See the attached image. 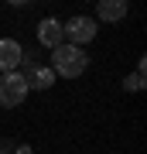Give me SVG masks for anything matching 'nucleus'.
<instances>
[{
  "label": "nucleus",
  "mask_w": 147,
  "mask_h": 154,
  "mask_svg": "<svg viewBox=\"0 0 147 154\" xmlns=\"http://www.w3.org/2000/svg\"><path fill=\"white\" fill-rule=\"evenodd\" d=\"M89 69V55L75 45H58L51 55V72L55 75H65V79H79L82 72Z\"/></svg>",
  "instance_id": "f257e3e1"
},
{
  "label": "nucleus",
  "mask_w": 147,
  "mask_h": 154,
  "mask_svg": "<svg viewBox=\"0 0 147 154\" xmlns=\"http://www.w3.org/2000/svg\"><path fill=\"white\" fill-rule=\"evenodd\" d=\"M24 62V48L17 38H0V72H17Z\"/></svg>",
  "instance_id": "20e7f679"
},
{
  "label": "nucleus",
  "mask_w": 147,
  "mask_h": 154,
  "mask_svg": "<svg viewBox=\"0 0 147 154\" xmlns=\"http://www.w3.org/2000/svg\"><path fill=\"white\" fill-rule=\"evenodd\" d=\"M127 89H130V93H140L144 89V69H137L130 79H127Z\"/></svg>",
  "instance_id": "6e6552de"
},
{
  "label": "nucleus",
  "mask_w": 147,
  "mask_h": 154,
  "mask_svg": "<svg viewBox=\"0 0 147 154\" xmlns=\"http://www.w3.org/2000/svg\"><path fill=\"white\" fill-rule=\"evenodd\" d=\"M62 34L69 38V45L82 48V45H89V41L99 34V24L93 21V17H72V21L62 24Z\"/></svg>",
  "instance_id": "7ed1b4c3"
},
{
  "label": "nucleus",
  "mask_w": 147,
  "mask_h": 154,
  "mask_svg": "<svg viewBox=\"0 0 147 154\" xmlns=\"http://www.w3.org/2000/svg\"><path fill=\"white\" fill-rule=\"evenodd\" d=\"M127 17V0H99V21H120Z\"/></svg>",
  "instance_id": "0eeeda50"
},
{
  "label": "nucleus",
  "mask_w": 147,
  "mask_h": 154,
  "mask_svg": "<svg viewBox=\"0 0 147 154\" xmlns=\"http://www.w3.org/2000/svg\"><path fill=\"white\" fill-rule=\"evenodd\" d=\"M38 41L44 48H58V45H65V34H62V21H55V17H44L38 24Z\"/></svg>",
  "instance_id": "39448f33"
},
{
  "label": "nucleus",
  "mask_w": 147,
  "mask_h": 154,
  "mask_svg": "<svg viewBox=\"0 0 147 154\" xmlns=\"http://www.w3.org/2000/svg\"><path fill=\"white\" fill-rule=\"evenodd\" d=\"M0 154H11V151H7V147H0Z\"/></svg>",
  "instance_id": "9d476101"
},
{
  "label": "nucleus",
  "mask_w": 147,
  "mask_h": 154,
  "mask_svg": "<svg viewBox=\"0 0 147 154\" xmlns=\"http://www.w3.org/2000/svg\"><path fill=\"white\" fill-rule=\"evenodd\" d=\"M27 79L24 72H4L0 75V106H21L27 99Z\"/></svg>",
  "instance_id": "f03ea898"
},
{
  "label": "nucleus",
  "mask_w": 147,
  "mask_h": 154,
  "mask_svg": "<svg viewBox=\"0 0 147 154\" xmlns=\"http://www.w3.org/2000/svg\"><path fill=\"white\" fill-rule=\"evenodd\" d=\"M17 154H31V147H21V151H17Z\"/></svg>",
  "instance_id": "1a4fd4ad"
},
{
  "label": "nucleus",
  "mask_w": 147,
  "mask_h": 154,
  "mask_svg": "<svg viewBox=\"0 0 147 154\" xmlns=\"http://www.w3.org/2000/svg\"><path fill=\"white\" fill-rule=\"evenodd\" d=\"M24 79H27V89H48V86L55 82V72L44 69V65H34Z\"/></svg>",
  "instance_id": "423d86ee"
}]
</instances>
